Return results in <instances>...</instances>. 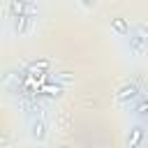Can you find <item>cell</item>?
Segmentation results:
<instances>
[{"label": "cell", "instance_id": "3", "mask_svg": "<svg viewBox=\"0 0 148 148\" xmlns=\"http://www.w3.org/2000/svg\"><path fill=\"white\" fill-rule=\"evenodd\" d=\"M113 28H116V30H120V32H125V23H123L120 18H116V21H113Z\"/></svg>", "mask_w": 148, "mask_h": 148}, {"label": "cell", "instance_id": "2", "mask_svg": "<svg viewBox=\"0 0 148 148\" xmlns=\"http://www.w3.org/2000/svg\"><path fill=\"white\" fill-rule=\"evenodd\" d=\"M32 136H37V139L44 136V132H42V123H35V125H32Z\"/></svg>", "mask_w": 148, "mask_h": 148}, {"label": "cell", "instance_id": "1", "mask_svg": "<svg viewBox=\"0 0 148 148\" xmlns=\"http://www.w3.org/2000/svg\"><path fill=\"white\" fill-rule=\"evenodd\" d=\"M134 95H136V88H134V86H130V88H123L118 97H120V99H125V97H134Z\"/></svg>", "mask_w": 148, "mask_h": 148}]
</instances>
